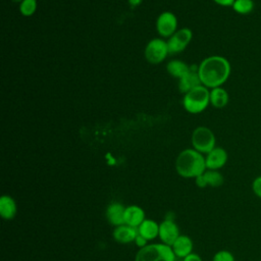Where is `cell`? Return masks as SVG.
<instances>
[{
  "label": "cell",
  "instance_id": "6da1fadb",
  "mask_svg": "<svg viewBox=\"0 0 261 261\" xmlns=\"http://www.w3.org/2000/svg\"><path fill=\"white\" fill-rule=\"evenodd\" d=\"M230 71L229 61L219 55L205 58L198 66V73L202 85L210 89L221 87L228 80Z\"/></svg>",
  "mask_w": 261,
  "mask_h": 261
},
{
  "label": "cell",
  "instance_id": "7a4b0ae2",
  "mask_svg": "<svg viewBox=\"0 0 261 261\" xmlns=\"http://www.w3.org/2000/svg\"><path fill=\"white\" fill-rule=\"evenodd\" d=\"M176 172L187 178L197 177L203 174L207 167L205 157L195 149H186L179 153L175 161Z\"/></svg>",
  "mask_w": 261,
  "mask_h": 261
},
{
  "label": "cell",
  "instance_id": "3957f363",
  "mask_svg": "<svg viewBox=\"0 0 261 261\" xmlns=\"http://www.w3.org/2000/svg\"><path fill=\"white\" fill-rule=\"evenodd\" d=\"M210 103V91L205 86H199L185 94L182 105L185 109L193 114L204 111Z\"/></svg>",
  "mask_w": 261,
  "mask_h": 261
},
{
  "label": "cell",
  "instance_id": "277c9868",
  "mask_svg": "<svg viewBox=\"0 0 261 261\" xmlns=\"http://www.w3.org/2000/svg\"><path fill=\"white\" fill-rule=\"evenodd\" d=\"M175 254L170 246L165 244H151L140 249L135 261H174Z\"/></svg>",
  "mask_w": 261,
  "mask_h": 261
},
{
  "label": "cell",
  "instance_id": "5b68a950",
  "mask_svg": "<svg viewBox=\"0 0 261 261\" xmlns=\"http://www.w3.org/2000/svg\"><path fill=\"white\" fill-rule=\"evenodd\" d=\"M216 139L213 132L206 126H198L192 134V145L202 154H208L215 148Z\"/></svg>",
  "mask_w": 261,
  "mask_h": 261
},
{
  "label": "cell",
  "instance_id": "8992f818",
  "mask_svg": "<svg viewBox=\"0 0 261 261\" xmlns=\"http://www.w3.org/2000/svg\"><path fill=\"white\" fill-rule=\"evenodd\" d=\"M169 54L167 41L156 38L151 40L145 48V58L149 63L158 64L161 63Z\"/></svg>",
  "mask_w": 261,
  "mask_h": 261
},
{
  "label": "cell",
  "instance_id": "52a82bcc",
  "mask_svg": "<svg viewBox=\"0 0 261 261\" xmlns=\"http://www.w3.org/2000/svg\"><path fill=\"white\" fill-rule=\"evenodd\" d=\"M193 37V33L188 28H182L177 30L171 37L167 40V46L169 54L178 53L187 48Z\"/></svg>",
  "mask_w": 261,
  "mask_h": 261
},
{
  "label": "cell",
  "instance_id": "ba28073f",
  "mask_svg": "<svg viewBox=\"0 0 261 261\" xmlns=\"http://www.w3.org/2000/svg\"><path fill=\"white\" fill-rule=\"evenodd\" d=\"M177 28L176 16L170 11L162 12L156 20V29L161 37L169 38L175 32Z\"/></svg>",
  "mask_w": 261,
  "mask_h": 261
},
{
  "label": "cell",
  "instance_id": "9c48e42d",
  "mask_svg": "<svg viewBox=\"0 0 261 261\" xmlns=\"http://www.w3.org/2000/svg\"><path fill=\"white\" fill-rule=\"evenodd\" d=\"M179 228L178 225L174 222V220H166L164 219L159 224V238L163 244L172 246L175 240L179 237Z\"/></svg>",
  "mask_w": 261,
  "mask_h": 261
},
{
  "label": "cell",
  "instance_id": "30bf717a",
  "mask_svg": "<svg viewBox=\"0 0 261 261\" xmlns=\"http://www.w3.org/2000/svg\"><path fill=\"white\" fill-rule=\"evenodd\" d=\"M227 152L223 148L215 147L212 151L206 154V167L207 169L218 170L225 165V163L227 162Z\"/></svg>",
  "mask_w": 261,
  "mask_h": 261
},
{
  "label": "cell",
  "instance_id": "8fae6325",
  "mask_svg": "<svg viewBox=\"0 0 261 261\" xmlns=\"http://www.w3.org/2000/svg\"><path fill=\"white\" fill-rule=\"evenodd\" d=\"M125 208L119 202H112L106 209V217L110 224L116 226L124 224V212Z\"/></svg>",
  "mask_w": 261,
  "mask_h": 261
},
{
  "label": "cell",
  "instance_id": "7c38bea8",
  "mask_svg": "<svg viewBox=\"0 0 261 261\" xmlns=\"http://www.w3.org/2000/svg\"><path fill=\"white\" fill-rule=\"evenodd\" d=\"M138 234H139L138 227H133L127 224L116 226L113 230L114 240L120 244H128L132 242H135Z\"/></svg>",
  "mask_w": 261,
  "mask_h": 261
},
{
  "label": "cell",
  "instance_id": "4fadbf2b",
  "mask_svg": "<svg viewBox=\"0 0 261 261\" xmlns=\"http://www.w3.org/2000/svg\"><path fill=\"white\" fill-rule=\"evenodd\" d=\"M199 86H202V83L198 73V68H191L190 71L181 76L178 82V89L184 94L192 91Z\"/></svg>",
  "mask_w": 261,
  "mask_h": 261
},
{
  "label": "cell",
  "instance_id": "5bb4252c",
  "mask_svg": "<svg viewBox=\"0 0 261 261\" xmlns=\"http://www.w3.org/2000/svg\"><path fill=\"white\" fill-rule=\"evenodd\" d=\"M145 219V212L141 207L137 205H130L125 208L124 224L130 225L133 227H139Z\"/></svg>",
  "mask_w": 261,
  "mask_h": 261
},
{
  "label": "cell",
  "instance_id": "9a60e30c",
  "mask_svg": "<svg viewBox=\"0 0 261 261\" xmlns=\"http://www.w3.org/2000/svg\"><path fill=\"white\" fill-rule=\"evenodd\" d=\"M173 253L175 254L176 257L179 258H185L187 257L189 254L193 253V241L191 240L190 237L185 236V234H180L175 242L172 244L171 246Z\"/></svg>",
  "mask_w": 261,
  "mask_h": 261
},
{
  "label": "cell",
  "instance_id": "2e32d148",
  "mask_svg": "<svg viewBox=\"0 0 261 261\" xmlns=\"http://www.w3.org/2000/svg\"><path fill=\"white\" fill-rule=\"evenodd\" d=\"M17 212V206L15 200L8 196L3 195L0 198V215L6 220H11L15 217Z\"/></svg>",
  "mask_w": 261,
  "mask_h": 261
},
{
  "label": "cell",
  "instance_id": "e0dca14e",
  "mask_svg": "<svg viewBox=\"0 0 261 261\" xmlns=\"http://www.w3.org/2000/svg\"><path fill=\"white\" fill-rule=\"evenodd\" d=\"M139 234L146 240L151 241L159 236V224L152 219H145L138 227Z\"/></svg>",
  "mask_w": 261,
  "mask_h": 261
},
{
  "label": "cell",
  "instance_id": "ac0fdd59",
  "mask_svg": "<svg viewBox=\"0 0 261 261\" xmlns=\"http://www.w3.org/2000/svg\"><path fill=\"white\" fill-rule=\"evenodd\" d=\"M229 100L228 93L222 87L211 89L210 91V104L215 108H223L227 105Z\"/></svg>",
  "mask_w": 261,
  "mask_h": 261
},
{
  "label": "cell",
  "instance_id": "d6986e66",
  "mask_svg": "<svg viewBox=\"0 0 261 261\" xmlns=\"http://www.w3.org/2000/svg\"><path fill=\"white\" fill-rule=\"evenodd\" d=\"M166 69H167L168 73L171 74L172 76L180 79L187 72L190 71L191 67L187 63H185L184 61L178 60V59H174V60H171L167 63Z\"/></svg>",
  "mask_w": 261,
  "mask_h": 261
},
{
  "label": "cell",
  "instance_id": "ffe728a7",
  "mask_svg": "<svg viewBox=\"0 0 261 261\" xmlns=\"http://www.w3.org/2000/svg\"><path fill=\"white\" fill-rule=\"evenodd\" d=\"M203 175L205 177L207 186H210L212 188H218L224 182L223 175L218 170L208 169L203 173Z\"/></svg>",
  "mask_w": 261,
  "mask_h": 261
},
{
  "label": "cell",
  "instance_id": "44dd1931",
  "mask_svg": "<svg viewBox=\"0 0 261 261\" xmlns=\"http://www.w3.org/2000/svg\"><path fill=\"white\" fill-rule=\"evenodd\" d=\"M231 7L237 13L241 15H247L254 10L255 3L253 0H236Z\"/></svg>",
  "mask_w": 261,
  "mask_h": 261
},
{
  "label": "cell",
  "instance_id": "7402d4cb",
  "mask_svg": "<svg viewBox=\"0 0 261 261\" xmlns=\"http://www.w3.org/2000/svg\"><path fill=\"white\" fill-rule=\"evenodd\" d=\"M37 0H23L19 4V11L23 16H31L36 12Z\"/></svg>",
  "mask_w": 261,
  "mask_h": 261
},
{
  "label": "cell",
  "instance_id": "603a6c76",
  "mask_svg": "<svg viewBox=\"0 0 261 261\" xmlns=\"http://www.w3.org/2000/svg\"><path fill=\"white\" fill-rule=\"evenodd\" d=\"M212 261H236V259L230 251L220 250L214 254Z\"/></svg>",
  "mask_w": 261,
  "mask_h": 261
},
{
  "label": "cell",
  "instance_id": "cb8c5ba5",
  "mask_svg": "<svg viewBox=\"0 0 261 261\" xmlns=\"http://www.w3.org/2000/svg\"><path fill=\"white\" fill-rule=\"evenodd\" d=\"M252 191L258 198L261 199V175L255 177L252 181Z\"/></svg>",
  "mask_w": 261,
  "mask_h": 261
},
{
  "label": "cell",
  "instance_id": "d4e9b609",
  "mask_svg": "<svg viewBox=\"0 0 261 261\" xmlns=\"http://www.w3.org/2000/svg\"><path fill=\"white\" fill-rule=\"evenodd\" d=\"M135 243H136V245L140 248V249H142V248H144V247H146L148 244V240H146L144 237H142L141 234H138L137 236V238H136V240H135Z\"/></svg>",
  "mask_w": 261,
  "mask_h": 261
},
{
  "label": "cell",
  "instance_id": "484cf974",
  "mask_svg": "<svg viewBox=\"0 0 261 261\" xmlns=\"http://www.w3.org/2000/svg\"><path fill=\"white\" fill-rule=\"evenodd\" d=\"M196 185H197L199 188H201V189L208 187V186H207V182H206V180H205V177H204L203 174H201V175H199V176L196 177Z\"/></svg>",
  "mask_w": 261,
  "mask_h": 261
},
{
  "label": "cell",
  "instance_id": "4316f807",
  "mask_svg": "<svg viewBox=\"0 0 261 261\" xmlns=\"http://www.w3.org/2000/svg\"><path fill=\"white\" fill-rule=\"evenodd\" d=\"M184 261H202V258L196 253H191L184 258Z\"/></svg>",
  "mask_w": 261,
  "mask_h": 261
},
{
  "label": "cell",
  "instance_id": "83f0119b",
  "mask_svg": "<svg viewBox=\"0 0 261 261\" xmlns=\"http://www.w3.org/2000/svg\"><path fill=\"white\" fill-rule=\"evenodd\" d=\"M216 4L220 5V6H224V7H228V6H232L233 2L236 0H213Z\"/></svg>",
  "mask_w": 261,
  "mask_h": 261
},
{
  "label": "cell",
  "instance_id": "f1b7e54d",
  "mask_svg": "<svg viewBox=\"0 0 261 261\" xmlns=\"http://www.w3.org/2000/svg\"><path fill=\"white\" fill-rule=\"evenodd\" d=\"M141 2H142V0H128V3L132 6H138L141 4Z\"/></svg>",
  "mask_w": 261,
  "mask_h": 261
},
{
  "label": "cell",
  "instance_id": "f546056e",
  "mask_svg": "<svg viewBox=\"0 0 261 261\" xmlns=\"http://www.w3.org/2000/svg\"><path fill=\"white\" fill-rule=\"evenodd\" d=\"M174 213L173 212H168L167 214H166V216H165V219L166 220H174Z\"/></svg>",
  "mask_w": 261,
  "mask_h": 261
},
{
  "label": "cell",
  "instance_id": "4dcf8cb0",
  "mask_svg": "<svg viewBox=\"0 0 261 261\" xmlns=\"http://www.w3.org/2000/svg\"><path fill=\"white\" fill-rule=\"evenodd\" d=\"M12 1H13V2H16V3H19V4H20V3H21L23 0H12Z\"/></svg>",
  "mask_w": 261,
  "mask_h": 261
}]
</instances>
